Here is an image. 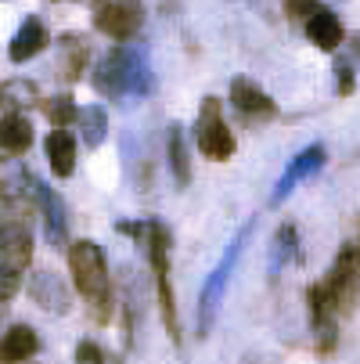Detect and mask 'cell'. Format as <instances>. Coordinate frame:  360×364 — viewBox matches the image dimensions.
Listing matches in <instances>:
<instances>
[{
  "label": "cell",
  "mask_w": 360,
  "mask_h": 364,
  "mask_svg": "<svg viewBox=\"0 0 360 364\" xmlns=\"http://www.w3.org/2000/svg\"><path fill=\"white\" fill-rule=\"evenodd\" d=\"M105 360H109L105 350H101L97 343H90V339H83L76 346V364H105Z\"/></svg>",
  "instance_id": "26"
},
{
  "label": "cell",
  "mask_w": 360,
  "mask_h": 364,
  "mask_svg": "<svg viewBox=\"0 0 360 364\" xmlns=\"http://www.w3.org/2000/svg\"><path fill=\"white\" fill-rule=\"evenodd\" d=\"M40 101V87L33 80H4L0 83V105L8 112H22V109H33Z\"/></svg>",
  "instance_id": "22"
},
{
  "label": "cell",
  "mask_w": 360,
  "mask_h": 364,
  "mask_svg": "<svg viewBox=\"0 0 360 364\" xmlns=\"http://www.w3.org/2000/svg\"><path fill=\"white\" fill-rule=\"evenodd\" d=\"M26 364H33V360H26Z\"/></svg>",
  "instance_id": "30"
},
{
  "label": "cell",
  "mask_w": 360,
  "mask_h": 364,
  "mask_svg": "<svg viewBox=\"0 0 360 364\" xmlns=\"http://www.w3.org/2000/svg\"><path fill=\"white\" fill-rule=\"evenodd\" d=\"M195 137H198L202 155H205V159H213V163H227L231 155H234V134H231V127L224 123L220 97H205V101H202Z\"/></svg>",
  "instance_id": "7"
},
{
  "label": "cell",
  "mask_w": 360,
  "mask_h": 364,
  "mask_svg": "<svg viewBox=\"0 0 360 364\" xmlns=\"http://www.w3.org/2000/svg\"><path fill=\"white\" fill-rule=\"evenodd\" d=\"M69 267H72L80 296L94 310V321L105 325L112 318V282H109V267H105L101 245L97 242H72L69 245Z\"/></svg>",
  "instance_id": "1"
},
{
  "label": "cell",
  "mask_w": 360,
  "mask_h": 364,
  "mask_svg": "<svg viewBox=\"0 0 360 364\" xmlns=\"http://www.w3.org/2000/svg\"><path fill=\"white\" fill-rule=\"evenodd\" d=\"M299 259V231L292 224H281L271 238V252H267V271L271 278H278L288 264H295Z\"/></svg>",
  "instance_id": "19"
},
{
  "label": "cell",
  "mask_w": 360,
  "mask_h": 364,
  "mask_svg": "<svg viewBox=\"0 0 360 364\" xmlns=\"http://www.w3.org/2000/svg\"><path fill=\"white\" fill-rule=\"evenodd\" d=\"M36 195V177L26 170V163L18 159H0V198L4 202H18Z\"/></svg>",
  "instance_id": "15"
},
{
  "label": "cell",
  "mask_w": 360,
  "mask_h": 364,
  "mask_svg": "<svg viewBox=\"0 0 360 364\" xmlns=\"http://www.w3.org/2000/svg\"><path fill=\"white\" fill-rule=\"evenodd\" d=\"M123 235H137L141 245L148 249V264L159 285V310H163V325L170 339H180L177 332V306H173V289H170V228L163 220H144V224H116Z\"/></svg>",
  "instance_id": "2"
},
{
  "label": "cell",
  "mask_w": 360,
  "mask_h": 364,
  "mask_svg": "<svg viewBox=\"0 0 360 364\" xmlns=\"http://www.w3.org/2000/svg\"><path fill=\"white\" fill-rule=\"evenodd\" d=\"M40 202V213H43V231H47V242L55 249H65L69 245V217H65V202L58 191H50L43 181H36V195Z\"/></svg>",
  "instance_id": "9"
},
{
  "label": "cell",
  "mask_w": 360,
  "mask_h": 364,
  "mask_svg": "<svg viewBox=\"0 0 360 364\" xmlns=\"http://www.w3.org/2000/svg\"><path fill=\"white\" fill-rule=\"evenodd\" d=\"M314 289L324 296V303L335 310L339 318L353 314L356 303H360V249L342 245L339 256H335V264H332V271H328V278L321 285H314Z\"/></svg>",
  "instance_id": "5"
},
{
  "label": "cell",
  "mask_w": 360,
  "mask_h": 364,
  "mask_svg": "<svg viewBox=\"0 0 360 364\" xmlns=\"http://www.w3.org/2000/svg\"><path fill=\"white\" fill-rule=\"evenodd\" d=\"M356 50H360V36H356Z\"/></svg>",
  "instance_id": "29"
},
{
  "label": "cell",
  "mask_w": 360,
  "mask_h": 364,
  "mask_svg": "<svg viewBox=\"0 0 360 364\" xmlns=\"http://www.w3.org/2000/svg\"><path fill=\"white\" fill-rule=\"evenodd\" d=\"M166 155H170V170H173L177 188H187V181H191V159H187L184 127H170V137H166Z\"/></svg>",
  "instance_id": "23"
},
{
  "label": "cell",
  "mask_w": 360,
  "mask_h": 364,
  "mask_svg": "<svg viewBox=\"0 0 360 364\" xmlns=\"http://www.w3.org/2000/svg\"><path fill=\"white\" fill-rule=\"evenodd\" d=\"M29 144H33V123L22 112H8L0 119V148L8 155H22L29 151Z\"/></svg>",
  "instance_id": "21"
},
{
  "label": "cell",
  "mask_w": 360,
  "mask_h": 364,
  "mask_svg": "<svg viewBox=\"0 0 360 364\" xmlns=\"http://www.w3.org/2000/svg\"><path fill=\"white\" fill-rule=\"evenodd\" d=\"M94 26L105 36L126 43L144 26V4L141 0H97L94 4Z\"/></svg>",
  "instance_id": "8"
},
{
  "label": "cell",
  "mask_w": 360,
  "mask_h": 364,
  "mask_svg": "<svg viewBox=\"0 0 360 364\" xmlns=\"http://www.w3.org/2000/svg\"><path fill=\"white\" fill-rule=\"evenodd\" d=\"M252 231H256V224H252V220H245V224H241V231L231 238L227 252L220 256V264L213 267V274L205 278L202 296H198V336H205V332L213 328L217 310H220V303H224V292H227V285H231V274H234V267H238V259H241V252H245V245H249Z\"/></svg>",
  "instance_id": "4"
},
{
  "label": "cell",
  "mask_w": 360,
  "mask_h": 364,
  "mask_svg": "<svg viewBox=\"0 0 360 364\" xmlns=\"http://www.w3.org/2000/svg\"><path fill=\"white\" fill-rule=\"evenodd\" d=\"M310 328H314V343H317V350L321 353H332L335 350V343H339V325H335V310L324 303V296L310 285Z\"/></svg>",
  "instance_id": "13"
},
{
  "label": "cell",
  "mask_w": 360,
  "mask_h": 364,
  "mask_svg": "<svg viewBox=\"0 0 360 364\" xmlns=\"http://www.w3.org/2000/svg\"><path fill=\"white\" fill-rule=\"evenodd\" d=\"M324 166V148L321 144H310V148H302L295 159H292V166L281 173V181L274 184V191H271V205H281L292 191H295V184L299 181H306V177H314L317 170Z\"/></svg>",
  "instance_id": "10"
},
{
  "label": "cell",
  "mask_w": 360,
  "mask_h": 364,
  "mask_svg": "<svg viewBox=\"0 0 360 364\" xmlns=\"http://www.w3.org/2000/svg\"><path fill=\"white\" fill-rule=\"evenodd\" d=\"M76 123H80V134H83V144L87 148H97L101 141H105V134H109V112L101 109V105L83 109Z\"/></svg>",
  "instance_id": "24"
},
{
  "label": "cell",
  "mask_w": 360,
  "mask_h": 364,
  "mask_svg": "<svg viewBox=\"0 0 360 364\" xmlns=\"http://www.w3.org/2000/svg\"><path fill=\"white\" fill-rule=\"evenodd\" d=\"M43 109H47V119L55 123V127H69V123H76V119H80V109L72 105V97H69V94L50 97Z\"/></svg>",
  "instance_id": "25"
},
{
  "label": "cell",
  "mask_w": 360,
  "mask_h": 364,
  "mask_svg": "<svg viewBox=\"0 0 360 364\" xmlns=\"http://www.w3.org/2000/svg\"><path fill=\"white\" fill-rule=\"evenodd\" d=\"M335 73H339V94H349L353 90V69L346 62H335Z\"/></svg>",
  "instance_id": "28"
},
{
  "label": "cell",
  "mask_w": 360,
  "mask_h": 364,
  "mask_svg": "<svg viewBox=\"0 0 360 364\" xmlns=\"http://www.w3.org/2000/svg\"><path fill=\"white\" fill-rule=\"evenodd\" d=\"M285 8H288V15H306L310 18L317 11V0H285Z\"/></svg>",
  "instance_id": "27"
},
{
  "label": "cell",
  "mask_w": 360,
  "mask_h": 364,
  "mask_svg": "<svg viewBox=\"0 0 360 364\" xmlns=\"http://www.w3.org/2000/svg\"><path fill=\"white\" fill-rule=\"evenodd\" d=\"M50 43V36H47V26L40 22V18H26L22 22V29L15 33V40H11V47H8V58L11 62H29V58H36L40 50Z\"/></svg>",
  "instance_id": "16"
},
{
  "label": "cell",
  "mask_w": 360,
  "mask_h": 364,
  "mask_svg": "<svg viewBox=\"0 0 360 364\" xmlns=\"http://www.w3.org/2000/svg\"><path fill=\"white\" fill-rule=\"evenodd\" d=\"M47 163L55 170V177H72L76 170V141L65 127H55L47 137Z\"/></svg>",
  "instance_id": "20"
},
{
  "label": "cell",
  "mask_w": 360,
  "mask_h": 364,
  "mask_svg": "<svg viewBox=\"0 0 360 364\" xmlns=\"http://www.w3.org/2000/svg\"><path fill=\"white\" fill-rule=\"evenodd\" d=\"M33 259V235L26 224H0V299H11Z\"/></svg>",
  "instance_id": "6"
},
{
  "label": "cell",
  "mask_w": 360,
  "mask_h": 364,
  "mask_svg": "<svg viewBox=\"0 0 360 364\" xmlns=\"http://www.w3.org/2000/svg\"><path fill=\"white\" fill-rule=\"evenodd\" d=\"M342 36H346V29H342L335 11L317 8L310 18H306V40H310L314 47H321V50H335L342 43Z\"/></svg>",
  "instance_id": "17"
},
{
  "label": "cell",
  "mask_w": 360,
  "mask_h": 364,
  "mask_svg": "<svg viewBox=\"0 0 360 364\" xmlns=\"http://www.w3.org/2000/svg\"><path fill=\"white\" fill-rule=\"evenodd\" d=\"M87 62H90V43L80 33H65L58 40V73L65 80H80Z\"/></svg>",
  "instance_id": "18"
},
{
  "label": "cell",
  "mask_w": 360,
  "mask_h": 364,
  "mask_svg": "<svg viewBox=\"0 0 360 364\" xmlns=\"http://www.w3.org/2000/svg\"><path fill=\"white\" fill-rule=\"evenodd\" d=\"M29 296L40 310H47V314H69V306H72V296L55 271H36L33 282H29Z\"/></svg>",
  "instance_id": "11"
},
{
  "label": "cell",
  "mask_w": 360,
  "mask_h": 364,
  "mask_svg": "<svg viewBox=\"0 0 360 364\" xmlns=\"http://www.w3.org/2000/svg\"><path fill=\"white\" fill-rule=\"evenodd\" d=\"M94 87H97V94H105L112 101L144 97L151 90V76H148V65H144V58L137 55V50L119 43V47H112L109 55L97 62Z\"/></svg>",
  "instance_id": "3"
},
{
  "label": "cell",
  "mask_w": 360,
  "mask_h": 364,
  "mask_svg": "<svg viewBox=\"0 0 360 364\" xmlns=\"http://www.w3.org/2000/svg\"><path fill=\"white\" fill-rule=\"evenodd\" d=\"M40 353V336L29 325H11L0 339V364H26Z\"/></svg>",
  "instance_id": "14"
},
{
  "label": "cell",
  "mask_w": 360,
  "mask_h": 364,
  "mask_svg": "<svg viewBox=\"0 0 360 364\" xmlns=\"http://www.w3.org/2000/svg\"><path fill=\"white\" fill-rule=\"evenodd\" d=\"M231 101H234V109L241 112V116H249V119H271V116H278V105L271 101V94L267 90H260L252 80H245V76H238L234 83H231Z\"/></svg>",
  "instance_id": "12"
}]
</instances>
